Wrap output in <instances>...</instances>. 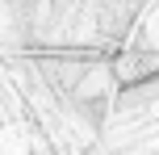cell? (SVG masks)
I'll use <instances>...</instances> for the list:
<instances>
[{"instance_id":"6da1fadb","label":"cell","mask_w":159,"mask_h":155,"mask_svg":"<svg viewBox=\"0 0 159 155\" xmlns=\"http://www.w3.org/2000/svg\"><path fill=\"white\" fill-rule=\"evenodd\" d=\"M155 71H159L155 59H143V55H121L117 59V80L121 84H143V80H151Z\"/></svg>"}]
</instances>
